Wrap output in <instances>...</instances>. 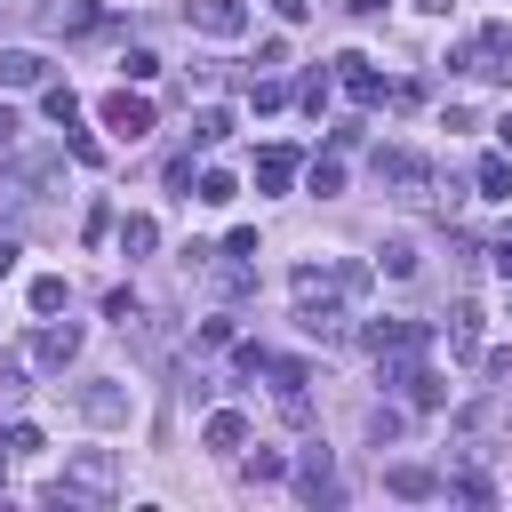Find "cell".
I'll return each instance as SVG.
<instances>
[{"instance_id": "cell-28", "label": "cell", "mask_w": 512, "mask_h": 512, "mask_svg": "<svg viewBox=\"0 0 512 512\" xmlns=\"http://www.w3.org/2000/svg\"><path fill=\"white\" fill-rule=\"evenodd\" d=\"M16 400H24V360L0 352V408H16Z\"/></svg>"}, {"instance_id": "cell-7", "label": "cell", "mask_w": 512, "mask_h": 512, "mask_svg": "<svg viewBox=\"0 0 512 512\" xmlns=\"http://www.w3.org/2000/svg\"><path fill=\"white\" fill-rule=\"evenodd\" d=\"M80 416H88V424H128V392H120L112 376L80 384Z\"/></svg>"}, {"instance_id": "cell-1", "label": "cell", "mask_w": 512, "mask_h": 512, "mask_svg": "<svg viewBox=\"0 0 512 512\" xmlns=\"http://www.w3.org/2000/svg\"><path fill=\"white\" fill-rule=\"evenodd\" d=\"M112 496H120V456L112 448H72L64 472L48 480V504H64V512H104Z\"/></svg>"}, {"instance_id": "cell-32", "label": "cell", "mask_w": 512, "mask_h": 512, "mask_svg": "<svg viewBox=\"0 0 512 512\" xmlns=\"http://www.w3.org/2000/svg\"><path fill=\"white\" fill-rule=\"evenodd\" d=\"M120 72H128V80H152V72H160V56H152V48H128V56H120Z\"/></svg>"}, {"instance_id": "cell-40", "label": "cell", "mask_w": 512, "mask_h": 512, "mask_svg": "<svg viewBox=\"0 0 512 512\" xmlns=\"http://www.w3.org/2000/svg\"><path fill=\"white\" fill-rule=\"evenodd\" d=\"M0 16H32V0H0Z\"/></svg>"}, {"instance_id": "cell-2", "label": "cell", "mask_w": 512, "mask_h": 512, "mask_svg": "<svg viewBox=\"0 0 512 512\" xmlns=\"http://www.w3.org/2000/svg\"><path fill=\"white\" fill-rule=\"evenodd\" d=\"M368 168H376V184H392L400 200H424V184H432V168H424L416 152H400V144H376Z\"/></svg>"}, {"instance_id": "cell-19", "label": "cell", "mask_w": 512, "mask_h": 512, "mask_svg": "<svg viewBox=\"0 0 512 512\" xmlns=\"http://www.w3.org/2000/svg\"><path fill=\"white\" fill-rule=\"evenodd\" d=\"M472 184H480L488 200H504V192H512V160H504V152H488V160L472 168Z\"/></svg>"}, {"instance_id": "cell-9", "label": "cell", "mask_w": 512, "mask_h": 512, "mask_svg": "<svg viewBox=\"0 0 512 512\" xmlns=\"http://www.w3.org/2000/svg\"><path fill=\"white\" fill-rule=\"evenodd\" d=\"M296 168H304V160H296L288 144H264V152H256V192H288Z\"/></svg>"}, {"instance_id": "cell-31", "label": "cell", "mask_w": 512, "mask_h": 512, "mask_svg": "<svg viewBox=\"0 0 512 512\" xmlns=\"http://www.w3.org/2000/svg\"><path fill=\"white\" fill-rule=\"evenodd\" d=\"M0 448H8V456H40V432H32V424H8Z\"/></svg>"}, {"instance_id": "cell-17", "label": "cell", "mask_w": 512, "mask_h": 512, "mask_svg": "<svg viewBox=\"0 0 512 512\" xmlns=\"http://www.w3.org/2000/svg\"><path fill=\"white\" fill-rule=\"evenodd\" d=\"M328 96H336V72H304V80H296V104H304L312 120L328 112Z\"/></svg>"}, {"instance_id": "cell-4", "label": "cell", "mask_w": 512, "mask_h": 512, "mask_svg": "<svg viewBox=\"0 0 512 512\" xmlns=\"http://www.w3.org/2000/svg\"><path fill=\"white\" fill-rule=\"evenodd\" d=\"M104 128H112L120 144L152 136V104H144V96H128V88H112V96H104Z\"/></svg>"}, {"instance_id": "cell-15", "label": "cell", "mask_w": 512, "mask_h": 512, "mask_svg": "<svg viewBox=\"0 0 512 512\" xmlns=\"http://www.w3.org/2000/svg\"><path fill=\"white\" fill-rule=\"evenodd\" d=\"M112 232H120V256H152V248H160V224H152V216H128V224H112Z\"/></svg>"}, {"instance_id": "cell-13", "label": "cell", "mask_w": 512, "mask_h": 512, "mask_svg": "<svg viewBox=\"0 0 512 512\" xmlns=\"http://www.w3.org/2000/svg\"><path fill=\"white\" fill-rule=\"evenodd\" d=\"M448 352H456V360H472V352H480V312H472V304H456V312H448Z\"/></svg>"}, {"instance_id": "cell-29", "label": "cell", "mask_w": 512, "mask_h": 512, "mask_svg": "<svg viewBox=\"0 0 512 512\" xmlns=\"http://www.w3.org/2000/svg\"><path fill=\"white\" fill-rule=\"evenodd\" d=\"M384 272L408 280V272H416V248H408V240H384Z\"/></svg>"}, {"instance_id": "cell-34", "label": "cell", "mask_w": 512, "mask_h": 512, "mask_svg": "<svg viewBox=\"0 0 512 512\" xmlns=\"http://www.w3.org/2000/svg\"><path fill=\"white\" fill-rule=\"evenodd\" d=\"M104 232H112V208H104V200H96V208H88V216H80V240H104Z\"/></svg>"}, {"instance_id": "cell-11", "label": "cell", "mask_w": 512, "mask_h": 512, "mask_svg": "<svg viewBox=\"0 0 512 512\" xmlns=\"http://www.w3.org/2000/svg\"><path fill=\"white\" fill-rule=\"evenodd\" d=\"M48 80V56H32V48H0V88H40Z\"/></svg>"}, {"instance_id": "cell-41", "label": "cell", "mask_w": 512, "mask_h": 512, "mask_svg": "<svg viewBox=\"0 0 512 512\" xmlns=\"http://www.w3.org/2000/svg\"><path fill=\"white\" fill-rule=\"evenodd\" d=\"M416 8H432V16H448V8H456V0H416Z\"/></svg>"}, {"instance_id": "cell-26", "label": "cell", "mask_w": 512, "mask_h": 512, "mask_svg": "<svg viewBox=\"0 0 512 512\" xmlns=\"http://www.w3.org/2000/svg\"><path fill=\"white\" fill-rule=\"evenodd\" d=\"M408 400H416V408H440L448 392H440V376H432V368H408Z\"/></svg>"}, {"instance_id": "cell-43", "label": "cell", "mask_w": 512, "mask_h": 512, "mask_svg": "<svg viewBox=\"0 0 512 512\" xmlns=\"http://www.w3.org/2000/svg\"><path fill=\"white\" fill-rule=\"evenodd\" d=\"M504 416H512V408H504Z\"/></svg>"}, {"instance_id": "cell-18", "label": "cell", "mask_w": 512, "mask_h": 512, "mask_svg": "<svg viewBox=\"0 0 512 512\" xmlns=\"http://www.w3.org/2000/svg\"><path fill=\"white\" fill-rule=\"evenodd\" d=\"M40 104H48V120H56V128H72V120H80V96H72L64 80H40Z\"/></svg>"}, {"instance_id": "cell-14", "label": "cell", "mask_w": 512, "mask_h": 512, "mask_svg": "<svg viewBox=\"0 0 512 512\" xmlns=\"http://www.w3.org/2000/svg\"><path fill=\"white\" fill-rule=\"evenodd\" d=\"M224 136H232V112H224V104H208V112H192V144H200V152H216Z\"/></svg>"}, {"instance_id": "cell-42", "label": "cell", "mask_w": 512, "mask_h": 512, "mask_svg": "<svg viewBox=\"0 0 512 512\" xmlns=\"http://www.w3.org/2000/svg\"><path fill=\"white\" fill-rule=\"evenodd\" d=\"M504 72H512V56H504Z\"/></svg>"}, {"instance_id": "cell-35", "label": "cell", "mask_w": 512, "mask_h": 512, "mask_svg": "<svg viewBox=\"0 0 512 512\" xmlns=\"http://www.w3.org/2000/svg\"><path fill=\"white\" fill-rule=\"evenodd\" d=\"M272 16H280V24H304V16H312V0H272Z\"/></svg>"}, {"instance_id": "cell-36", "label": "cell", "mask_w": 512, "mask_h": 512, "mask_svg": "<svg viewBox=\"0 0 512 512\" xmlns=\"http://www.w3.org/2000/svg\"><path fill=\"white\" fill-rule=\"evenodd\" d=\"M16 128H24V120H16L8 104H0V152H16Z\"/></svg>"}, {"instance_id": "cell-23", "label": "cell", "mask_w": 512, "mask_h": 512, "mask_svg": "<svg viewBox=\"0 0 512 512\" xmlns=\"http://www.w3.org/2000/svg\"><path fill=\"white\" fill-rule=\"evenodd\" d=\"M56 24H64V32H96V24H104V8H96V0H64V8H56Z\"/></svg>"}, {"instance_id": "cell-21", "label": "cell", "mask_w": 512, "mask_h": 512, "mask_svg": "<svg viewBox=\"0 0 512 512\" xmlns=\"http://www.w3.org/2000/svg\"><path fill=\"white\" fill-rule=\"evenodd\" d=\"M64 304H72V288H64L56 272H40V280H32V312H40V320H56Z\"/></svg>"}, {"instance_id": "cell-22", "label": "cell", "mask_w": 512, "mask_h": 512, "mask_svg": "<svg viewBox=\"0 0 512 512\" xmlns=\"http://www.w3.org/2000/svg\"><path fill=\"white\" fill-rule=\"evenodd\" d=\"M240 480H248V488H272V480H280V456H272V448H240Z\"/></svg>"}, {"instance_id": "cell-38", "label": "cell", "mask_w": 512, "mask_h": 512, "mask_svg": "<svg viewBox=\"0 0 512 512\" xmlns=\"http://www.w3.org/2000/svg\"><path fill=\"white\" fill-rule=\"evenodd\" d=\"M384 8H392V0H352V16H384Z\"/></svg>"}, {"instance_id": "cell-20", "label": "cell", "mask_w": 512, "mask_h": 512, "mask_svg": "<svg viewBox=\"0 0 512 512\" xmlns=\"http://www.w3.org/2000/svg\"><path fill=\"white\" fill-rule=\"evenodd\" d=\"M192 200H200V208H224V200H240V184H232L224 168H200V184H192Z\"/></svg>"}, {"instance_id": "cell-24", "label": "cell", "mask_w": 512, "mask_h": 512, "mask_svg": "<svg viewBox=\"0 0 512 512\" xmlns=\"http://www.w3.org/2000/svg\"><path fill=\"white\" fill-rule=\"evenodd\" d=\"M248 104H256V112H280V104H288V88H280V80H272V72H264V80H256V72H248Z\"/></svg>"}, {"instance_id": "cell-8", "label": "cell", "mask_w": 512, "mask_h": 512, "mask_svg": "<svg viewBox=\"0 0 512 512\" xmlns=\"http://www.w3.org/2000/svg\"><path fill=\"white\" fill-rule=\"evenodd\" d=\"M336 80H344L352 104H384V72H376L368 56H336Z\"/></svg>"}, {"instance_id": "cell-3", "label": "cell", "mask_w": 512, "mask_h": 512, "mask_svg": "<svg viewBox=\"0 0 512 512\" xmlns=\"http://www.w3.org/2000/svg\"><path fill=\"white\" fill-rule=\"evenodd\" d=\"M184 24L208 40H240L248 32V0H184Z\"/></svg>"}, {"instance_id": "cell-33", "label": "cell", "mask_w": 512, "mask_h": 512, "mask_svg": "<svg viewBox=\"0 0 512 512\" xmlns=\"http://www.w3.org/2000/svg\"><path fill=\"white\" fill-rule=\"evenodd\" d=\"M64 136H72V160H104V144H96V136H88V128H80V120H72V128H64Z\"/></svg>"}, {"instance_id": "cell-10", "label": "cell", "mask_w": 512, "mask_h": 512, "mask_svg": "<svg viewBox=\"0 0 512 512\" xmlns=\"http://www.w3.org/2000/svg\"><path fill=\"white\" fill-rule=\"evenodd\" d=\"M200 440H208L216 456H240V448H248V416H232V408H216V416L200 424Z\"/></svg>"}, {"instance_id": "cell-30", "label": "cell", "mask_w": 512, "mask_h": 512, "mask_svg": "<svg viewBox=\"0 0 512 512\" xmlns=\"http://www.w3.org/2000/svg\"><path fill=\"white\" fill-rule=\"evenodd\" d=\"M104 320H120V328H136V288H112V296H104Z\"/></svg>"}, {"instance_id": "cell-27", "label": "cell", "mask_w": 512, "mask_h": 512, "mask_svg": "<svg viewBox=\"0 0 512 512\" xmlns=\"http://www.w3.org/2000/svg\"><path fill=\"white\" fill-rule=\"evenodd\" d=\"M400 432H408V424H400V408H376V416H368V440H376V448H392Z\"/></svg>"}, {"instance_id": "cell-5", "label": "cell", "mask_w": 512, "mask_h": 512, "mask_svg": "<svg viewBox=\"0 0 512 512\" xmlns=\"http://www.w3.org/2000/svg\"><path fill=\"white\" fill-rule=\"evenodd\" d=\"M32 360H40V368H72V360H80V320H48V328L32 336Z\"/></svg>"}, {"instance_id": "cell-16", "label": "cell", "mask_w": 512, "mask_h": 512, "mask_svg": "<svg viewBox=\"0 0 512 512\" xmlns=\"http://www.w3.org/2000/svg\"><path fill=\"white\" fill-rule=\"evenodd\" d=\"M440 488H448V496H464V504H496V480H488V472H472V464H464V472H448Z\"/></svg>"}, {"instance_id": "cell-39", "label": "cell", "mask_w": 512, "mask_h": 512, "mask_svg": "<svg viewBox=\"0 0 512 512\" xmlns=\"http://www.w3.org/2000/svg\"><path fill=\"white\" fill-rule=\"evenodd\" d=\"M496 144H504V160H512V112H504V120H496Z\"/></svg>"}, {"instance_id": "cell-25", "label": "cell", "mask_w": 512, "mask_h": 512, "mask_svg": "<svg viewBox=\"0 0 512 512\" xmlns=\"http://www.w3.org/2000/svg\"><path fill=\"white\" fill-rule=\"evenodd\" d=\"M304 184H312L320 200H336V192H344V168H336V160H312V168H304Z\"/></svg>"}, {"instance_id": "cell-6", "label": "cell", "mask_w": 512, "mask_h": 512, "mask_svg": "<svg viewBox=\"0 0 512 512\" xmlns=\"http://www.w3.org/2000/svg\"><path fill=\"white\" fill-rule=\"evenodd\" d=\"M296 496H304V504H336V496H344V488H336L328 448H304V464H296Z\"/></svg>"}, {"instance_id": "cell-12", "label": "cell", "mask_w": 512, "mask_h": 512, "mask_svg": "<svg viewBox=\"0 0 512 512\" xmlns=\"http://www.w3.org/2000/svg\"><path fill=\"white\" fill-rule=\"evenodd\" d=\"M384 488L416 504V496H440V472H432V464H392V472H384Z\"/></svg>"}, {"instance_id": "cell-37", "label": "cell", "mask_w": 512, "mask_h": 512, "mask_svg": "<svg viewBox=\"0 0 512 512\" xmlns=\"http://www.w3.org/2000/svg\"><path fill=\"white\" fill-rule=\"evenodd\" d=\"M496 272H504V280H512V232H504V240H496Z\"/></svg>"}]
</instances>
